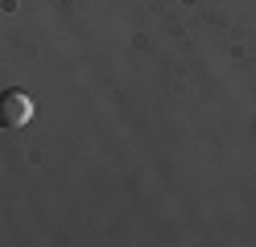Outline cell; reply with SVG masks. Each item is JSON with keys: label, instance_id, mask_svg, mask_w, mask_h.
<instances>
[{"label": "cell", "instance_id": "1", "mask_svg": "<svg viewBox=\"0 0 256 247\" xmlns=\"http://www.w3.org/2000/svg\"><path fill=\"white\" fill-rule=\"evenodd\" d=\"M34 120V99L25 91H0V128L17 132Z\"/></svg>", "mask_w": 256, "mask_h": 247}]
</instances>
